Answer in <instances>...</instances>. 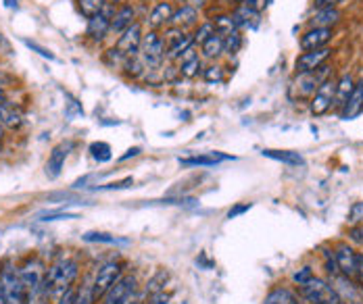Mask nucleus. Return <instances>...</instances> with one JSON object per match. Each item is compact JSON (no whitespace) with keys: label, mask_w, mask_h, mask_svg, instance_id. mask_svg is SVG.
Instances as JSON below:
<instances>
[{"label":"nucleus","mask_w":363,"mask_h":304,"mask_svg":"<svg viewBox=\"0 0 363 304\" xmlns=\"http://www.w3.org/2000/svg\"><path fill=\"white\" fill-rule=\"evenodd\" d=\"M78 263L69 257H61L59 261H54L48 271H46V287L50 292V296H63L65 292L71 290L76 277H78Z\"/></svg>","instance_id":"f257e3e1"},{"label":"nucleus","mask_w":363,"mask_h":304,"mask_svg":"<svg viewBox=\"0 0 363 304\" xmlns=\"http://www.w3.org/2000/svg\"><path fill=\"white\" fill-rule=\"evenodd\" d=\"M328 69L326 65H322L320 69L315 71H309V73H297V78L290 82V98L293 100H303V98H309L315 94V90L320 88L322 82H326V75H328Z\"/></svg>","instance_id":"f03ea898"},{"label":"nucleus","mask_w":363,"mask_h":304,"mask_svg":"<svg viewBox=\"0 0 363 304\" xmlns=\"http://www.w3.org/2000/svg\"><path fill=\"white\" fill-rule=\"evenodd\" d=\"M0 285H3V304H25L28 302V290L23 285L19 269L5 265V269L0 271Z\"/></svg>","instance_id":"7ed1b4c3"},{"label":"nucleus","mask_w":363,"mask_h":304,"mask_svg":"<svg viewBox=\"0 0 363 304\" xmlns=\"http://www.w3.org/2000/svg\"><path fill=\"white\" fill-rule=\"evenodd\" d=\"M299 287H301V296L311 304H344L338 292L334 290V285L315 275Z\"/></svg>","instance_id":"20e7f679"},{"label":"nucleus","mask_w":363,"mask_h":304,"mask_svg":"<svg viewBox=\"0 0 363 304\" xmlns=\"http://www.w3.org/2000/svg\"><path fill=\"white\" fill-rule=\"evenodd\" d=\"M140 61L144 63V67L149 69H159L163 65L165 58V42L157 32H149L147 36H142V44H140Z\"/></svg>","instance_id":"39448f33"},{"label":"nucleus","mask_w":363,"mask_h":304,"mask_svg":"<svg viewBox=\"0 0 363 304\" xmlns=\"http://www.w3.org/2000/svg\"><path fill=\"white\" fill-rule=\"evenodd\" d=\"M119 277H121V265L115 263V261L105 263V265L98 269V273H96V277H94V281H92V294H94V300L103 298V296L115 285V281H117Z\"/></svg>","instance_id":"423d86ee"},{"label":"nucleus","mask_w":363,"mask_h":304,"mask_svg":"<svg viewBox=\"0 0 363 304\" xmlns=\"http://www.w3.org/2000/svg\"><path fill=\"white\" fill-rule=\"evenodd\" d=\"M136 292V277L134 275H125L119 277L115 281V285L103 296L101 304H129Z\"/></svg>","instance_id":"0eeeda50"},{"label":"nucleus","mask_w":363,"mask_h":304,"mask_svg":"<svg viewBox=\"0 0 363 304\" xmlns=\"http://www.w3.org/2000/svg\"><path fill=\"white\" fill-rule=\"evenodd\" d=\"M163 42H165V56H167L169 61L182 58V56H184V54H186V52L194 46L192 36L182 34V30H180V28L169 30Z\"/></svg>","instance_id":"6e6552de"},{"label":"nucleus","mask_w":363,"mask_h":304,"mask_svg":"<svg viewBox=\"0 0 363 304\" xmlns=\"http://www.w3.org/2000/svg\"><path fill=\"white\" fill-rule=\"evenodd\" d=\"M334 96H336V82L326 80L320 84V88L315 90V94L311 96V113L315 117L326 115L332 107H334Z\"/></svg>","instance_id":"1a4fd4ad"},{"label":"nucleus","mask_w":363,"mask_h":304,"mask_svg":"<svg viewBox=\"0 0 363 304\" xmlns=\"http://www.w3.org/2000/svg\"><path fill=\"white\" fill-rule=\"evenodd\" d=\"M140 44H142V28L140 23H132L117 40L115 44V50L125 56V58H132L140 52Z\"/></svg>","instance_id":"9d476101"},{"label":"nucleus","mask_w":363,"mask_h":304,"mask_svg":"<svg viewBox=\"0 0 363 304\" xmlns=\"http://www.w3.org/2000/svg\"><path fill=\"white\" fill-rule=\"evenodd\" d=\"M330 54H332V50H330L328 46H326V48H318V50H307V52H303V54L297 58V63H295L297 73H309V71L320 69L322 65H326V61L330 58Z\"/></svg>","instance_id":"9b49d317"},{"label":"nucleus","mask_w":363,"mask_h":304,"mask_svg":"<svg viewBox=\"0 0 363 304\" xmlns=\"http://www.w3.org/2000/svg\"><path fill=\"white\" fill-rule=\"evenodd\" d=\"M336 265H338V273L353 279L357 277V252L349 246V244H338L336 246Z\"/></svg>","instance_id":"f8f14e48"},{"label":"nucleus","mask_w":363,"mask_h":304,"mask_svg":"<svg viewBox=\"0 0 363 304\" xmlns=\"http://www.w3.org/2000/svg\"><path fill=\"white\" fill-rule=\"evenodd\" d=\"M330 40H332V30L330 28H311L309 32H305L301 36V48H303V52L326 48V44Z\"/></svg>","instance_id":"ddd939ff"},{"label":"nucleus","mask_w":363,"mask_h":304,"mask_svg":"<svg viewBox=\"0 0 363 304\" xmlns=\"http://www.w3.org/2000/svg\"><path fill=\"white\" fill-rule=\"evenodd\" d=\"M19 275H21V279H23L25 290H34L36 285H40V283L46 281V271H44L42 263L36 261V259L28 261V263L19 269Z\"/></svg>","instance_id":"4468645a"},{"label":"nucleus","mask_w":363,"mask_h":304,"mask_svg":"<svg viewBox=\"0 0 363 304\" xmlns=\"http://www.w3.org/2000/svg\"><path fill=\"white\" fill-rule=\"evenodd\" d=\"M69 148L71 144H59L52 148L50 152V157H48V163H46V175L50 180H56L63 171V165L67 161V155H69Z\"/></svg>","instance_id":"2eb2a0df"},{"label":"nucleus","mask_w":363,"mask_h":304,"mask_svg":"<svg viewBox=\"0 0 363 304\" xmlns=\"http://www.w3.org/2000/svg\"><path fill=\"white\" fill-rule=\"evenodd\" d=\"M111 17H113L111 9H109V7H105V11H103V13H98L96 17L88 19V36H90L92 40H103V38L109 34V28H111Z\"/></svg>","instance_id":"dca6fc26"},{"label":"nucleus","mask_w":363,"mask_h":304,"mask_svg":"<svg viewBox=\"0 0 363 304\" xmlns=\"http://www.w3.org/2000/svg\"><path fill=\"white\" fill-rule=\"evenodd\" d=\"M361 111H363V84H357V86L353 88L349 100L342 105L340 115H342V119L349 121V119H355Z\"/></svg>","instance_id":"f3484780"},{"label":"nucleus","mask_w":363,"mask_h":304,"mask_svg":"<svg viewBox=\"0 0 363 304\" xmlns=\"http://www.w3.org/2000/svg\"><path fill=\"white\" fill-rule=\"evenodd\" d=\"M172 17H174V7H172V3H157V5L153 7L151 15H149V25H151L153 32H155V30H159V28L172 23Z\"/></svg>","instance_id":"a211bd4d"},{"label":"nucleus","mask_w":363,"mask_h":304,"mask_svg":"<svg viewBox=\"0 0 363 304\" xmlns=\"http://www.w3.org/2000/svg\"><path fill=\"white\" fill-rule=\"evenodd\" d=\"M263 157L273 159V161H280V163L290 165V167H301V165H305V159L299 155V152H293V150H273V148H265V150H263Z\"/></svg>","instance_id":"6ab92c4d"},{"label":"nucleus","mask_w":363,"mask_h":304,"mask_svg":"<svg viewBox=\"0 0 363 304\" xmlns=\"http://www.w3.org/2000/svg\"><path fill=\"white\" fill-rule=\"evenodd\" d=\"M134 17H136V13H134V9H132L129 5L121 7V9L111 17L109 34H123V32L134 23Z\"/></svg>","instance_id":"aec40b11"},{"label":"nucleus","mask_w":363,"mask_h":304,"mask_svg":"<svg viewBox=\"0 0 363 304\" xmlns=\"http://www.w3.org/2000/svg\"><path fill=\"white\" fill-rule=\"evenodd\" d=\"M228 155H220V152H207V155L200 157H188V159H180V163L184 167H213L220 161H228Z\"/></svg>","instance_id":"412c9836"},{"label":"nucleus","mask_w":363,"mask_h":304,"mask_svg":"<svg viewBox=\"0 0 363 304\" xmlns=\"http://www.w3.org/2000/svg\"><path fill=\"white\" fill-rule=\"evenodd\" d=\"M200 69H203V63H200V58L194 54V50L190 48L184 56H182V63H180V75H184V78H188V80H192V78H196V75L200 73Z\"/></svg>","instance_id":"4be33fe9"},{"label":"nucleus","mask_w":363,"mask_h":304,"mask_svg":"<svg viewBox=\"0 0 363 304\" xmlns=\"http://www.w3.org/2000/svg\"><path fill=\"white\" fill-rule=\"evenodd\" d=\"M340 11L338 9H324V11H315V15L309 19L311 28H334L340 21Z\"/></svg>","instance_id":"5701e85b"},{"label":"nucleus","mask_w":363,"mask_h":304,"mask_svg":"<svg viewBox=\"0 0 363 304\" xmlns=\"http://www.w3.org/2000/svg\"><path fill=\"white\" fill-rule=\"evenodd\" d=\"M196 21H198V13H196V7H192V5H182L178 11H174V17H172V23H176L180 30L190 28Z\"/></svg>","instance_id":"b1692460"},{"label":"nucleus","mask_w":363,"mask_h":304,"mask_svg":"<svg viewBox=\"0 0 363 304\" xmlns=\"http://www.w3.org/2000/svg\"><path fill=\"white\" fill-rule=\"evenodd\" d=\"M263 304H301L297 294L290 292L288 287H273L267 296Z\"/></svg>","instance_id":"393cba45"},{"label":"nucleus","mask_w":363,"mask_h":304,"mask_svg":"<svg viewBox=\"0 0 363 304\" xmlns=\"http://www.w3.org/2000/svg\"><path fill=\"white\" fill-rule=\"evenodd\" d=\"M200 48H203V54H205L207 58L220 56V54L224 52V36L217 34V32H213V34L200 44Z\"/></svg>","instance_id":"a878e982"},{"label":"nucleus","mask_w":363,"mask_h":304,"mask_svg":"<svg viewBox=\"0 0 363 304\" xmlns=\"http://www.w3.org/2000/svg\"><path fill=\"white\" fill-rule=\"evenodd\" d=\"M353 88H355V82H353L351 75H342V78L336 82V96H334V105L342 109V105L349 100V96H351Z\"/></svg>","instance_id":"bb28decb"},{"label":"nucleus","mask_w":363,"mask_h":304,"mask_svg":"<svg viewBox=\"0 0 363 304\" xmlns=\"http://www.w3.org/2000/svg\"><path fill=\"white\" fill-rule=\"evenodd\" d=\"M0 125L9 127V129H17L21 125L19 113H15L7 102H0Z\"/></svg>","instance_id":"cd10ccee"},{"label":"nucleus","mask_w":363,"mask_h":304,"mask_svg":"<svg viewBox=\"0 0 363 304\" xmlns=\"http://www.w3.org/2000/svg\"><path fill=\"white\" fill-rule=\"evenodd\" d=\"M78 7H80V13L86 19H92V17H96L98 13L105 11L107 3L105 0H78Z\"/></svg>","instance_id":"c85d7f7f"},{"label":"nucleus","mask_w":363,"mask_h":304,"mask_svg":"<svg viewBox=\"0 0 363 304\" xmlns=\"http://www.w3.org/2000/svg\"><path fill=\"white\" fill-rule=\"evenodd\" d=\"M211 23H213V30L217 34H222V36H228V34H232L236 30V25H234L230 15H217Z\"/></svg>","instance_id":"c756f323"},{"label":"nucleus","mask_w":363,"mask_h":304,"mask_svg":"<svg viewBox=\"0 0 363 304\" xmlns=\"http://www.w3.org/2000/svg\"><path fill=\"white\" fill-rule=\"evenodd\" d=\"M90 152H92V159L98 161V163H107L111 161V146L107 142H94L90 144Z\"/></svg>","instance_id":"7c9ffc66"},{"label":"nucleus","mask_w":363,"mask_h":304,"mask_svg":"<svg viewBox=\"0 0 363 304\" xmlns=\"http://www.w3.org/2000/svg\"><path fill=\"white\" fill-rule=\"evenodd\" d=\"M242 46V36L238 34V30H234L232 34L224 36V52L228 54H236Z\"/></svg>","instance_id":"2f4dec72"},{"label":"nucleus","mask_w":363,"mask_h":304,"mask_svg":"<svg viewBox=\"0 0 363 304\" xmlns=\"http://www.w3.org/2000/svg\"><path fill=\"white\" fill-rule=\"evenodd\" d=\"M203 78L209 84H222L224 82V69L220 65H211L203 71Z\"/></svg>","instance_id":"473e14b6"},{"label":"nucleus","mask_w":363,"mask_h":304,"mask_svg":"<svg viewBox=\"0 0 363 304\" xmlns=\"http://www.w3.org/2000/svg\"><path fill=\"white\" fill-rule=\"evenodd\" d=\"M94 294H92V283H84L78 292H74V304H92Z\"/></svg>","instance_id":"72a5a7b5"},{"label":"nucleus","mask_w":363,"mask_h":304,"mask_svg":"<svg viewBox=\"0 0 363 304\" xmlns=\"http://www.w3.org/2000/svg\"><path fill=\"white\" fill-rule=\"evenodd\" d=\"M84 240L86 242H103V244H119V242H125V240H119L111 234H103V232H88L84 234Z\"/></svg>","instance_id":"f704fd0d"},{"label":"nucleus","mask_w":363,"mask_h":304,"mask_svg":"<svg viewBox=\"0 0 363 304\" xmlns=\"http://www.w3.org/2000/svg\"><path fill=\"white\" fill-rule=\"evenodd\" d=\"M40 221H61V219H78L76 213H63V210H48V213H42L38 217Z\"/></svg>","instance_id":"c9c22d12"},{"label":"nucleus","mask_w":363,"mask_h":304,"mask_svg":"<svg viewBox=\"0 0 363 304\" xmlns=\"http://www.w3.org/2000/svg\"><path fill=\"white\" fill-rule=\"evenodd\" d=\"M215 30H213V23H203L196 32H194V36H192V40H194V44H203L211 34H213Z\"/></svg>","instance_id":"e433bc0d"},{"label":"nucleus","mask_w":363,"mask_h":304,"mask_svg":"<svg viewBox=\"0 0 363 304\" xmlns=\"http://www.w3.org/2000/svg\"><path fill=\"white\" fill-rule=\"evenodd\" d=\"M23 44H25L28 48L36 50L40 56H44V58H48V61H56V56H54L48 48H44V46H40V44H36V42H32V40H23Z\"/></svg>","instance_id":"4c0bfd02"},{"label":"nucleus","mask_w":363,"mask_h":304,"mask_svg":"<svg viewBox=\"0 0 363 304\" xmlns=\"http://www.w3.org/2000/svg\"><path fill=\"white\" fill-rule=\"evenodd\" d=\"M313 277V271L309 269V267H303V269H299L295 275H293V281L295 283H299V285H303L305 281H309Z\"/></svg>","instance_id":"58836bf2"},{"label":"nucleus","mask_w":363,"mask_h":304,"mask_svg":"<svg viewBox=\"0 0 363 304\" xmlns=\"http://www.w3.org/2000/svg\"><path fill=\"white\" fill-rule=\"evenodd\" d=\"M129 186H134V180H132V177H125V180H121V182H115V184H107V186H101L98 190H125V188H129Z\"/></svg>","instance_id":"ea45409f"},{"label":"nucleus","mask_w":363,"mask_h":304,"mask_svg":"<svg viewBox=\"0 0 363 304\" xmlns=\"http://www.w3.org/2000/svg\"><path fill=\"white\" fill-rule=\"evenodd\" d=\"M342 3V0H313L315 11H324V9H336V5Z\"/></svg>","instance_id":"a19ab883"},{"label":"nucleus","mask_w":363,"mask_h":304,"mask_svg":"<svg viewBox=\"0 0 363 304\" xmlns=\"http://www.w3.org/2000/svg\"><path fill=\"white\" fill-rule=\"evenodd\" d=\"M249 208H251V204H249V202H245V204H236V206L228 213V219H234V217H238V215L247 213Z\"/></svg>","instance_id":"79ce46f5"},{"label":"nucleus","mask_w":363,"mask_h":304,"mask_svg":"<svg viewBox=\"0 0 363 304\" xmlns=\"http://www.w3.org/2000/svg\"><path fill=\"white\" fill-rule=\"evenodd\" d=\"M147 304H169V296L167 294H155L151 298V302H147Z\"/></svg>","instance_id":"37998d69"},{"label":"nucleus","mask_w":363,"mask_h":304,"mask_svg":"<svg viewBox=\"0 0 363 304\" xmlns=\"http://www.w3.org/2000/svg\"><path fill=\"white\" fill-rule=\"evenodd\" d=\"M357 279L363 287V254H357Z\"/></svg>","instance_id":"c03bdc74"},{"label":"nucleus","mask_w":363,"mask_h":304,"mask_svg":"<svg viewBox=\"0 0 363 304\" xmlns=\"http://www.w3.org/2000/svg\"><path fill=\"white\" fill-rule=\"evenodd\" d=\"M56 304H74V290L65 292V294L59 298V302H56Z\"/></svg>","instance_id":"a18cd8bd"},{"label":"nucleus","mask_w":363,"mask_h":304,"mask_svg":"<svg viewBox=\"0 0 363 304\" xmlns=\"http://www.w3.org/2000/svg\"><path fill=\"white\" fill-rule=\"evenodd\" d=\"M138 155H140V148H138V146H136V148H129L125 155L121 157V161H127L129 157H138Z\"/></svg>","instance_id":"49530a36"},{"label":"nucleus","mask_w":363,"mask_h":304,"mask_svg":"<svg viewBox=\"0 0 363 304\" xmlns=\"http://www.w3.org/2000/svg\"><path fill=\"white\" fill-rule=\"evenodd\" d=\"M351 234H353V240H357V242L363 244V227H361V230H353Z\"/></svg>","instance_id":"de8ad7c7"},{"label":"nucleus","mask_w":363,"mask_h":304,"mask_svg":"<svg viewBox=\"0 0 363 304\" xmlns=\"http://www.w3.org/2000/svg\"><path fill=\"white\" fill-rule=\"evenodd\" d=\"M5 5H7L9 9H17V0H5Z\"/></svg>","instance_id":"09e8293b"},{"label":"nucleus","mask_w":363,"mask_h":304,"mask_svg":"<svg viewBox=\"0 0 363 304\" xmlns=\"http://www.w3.org/2000/svg\"><path fill=\"white\" fill-rule=\"evenodd\" d=\"M0 102H7V94H5L3 88H0Z\"/></svg>","instance_id":"8fccbe9b"},{"label":"nucleus","mask_w":363,"mask_h":304,"mask_svg":"<svg viewBox=\"0 0 363 304\" xmlns=\"http://www.w3.org/2000/svg\"><path fill=\"white\" fill-rule=\"evenodd\" d=\"M196 5H200V0H192V7H196Z\"/></svg>","instance_id":"3c124183"},{"label":"nucleus","mask_w":363,"mask_h":304,"mask_svg":"<svg viewBox=\"0 0 363 304\" xmlns=\"http://www.w3.org/2000/svg\"><path fill=\"white\" fill-rule=\"evenodd\" d=\"M230 3H240V0H230Z\"/></svg>","instance_id":"603ef678"}]
</instances>
